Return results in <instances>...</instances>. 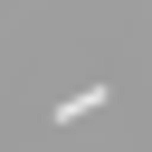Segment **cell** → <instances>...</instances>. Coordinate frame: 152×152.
<instances>
[{
  "label": "cell",
  "instance_id": "obj_1",
  "mask_svg": "<svg viewBox=\"0 0 152 152\" xmlns=\"http://www.w3.org/2000/svg\"><path fill=\"white\" fill-rule=\"evenodd\" d=\"M95 104H104V86H76V95H66V104H48V114H57V124H86Z\"/></svg>",
  "mask_w": 152,
  "mask_h": 152
}]
</instances>
